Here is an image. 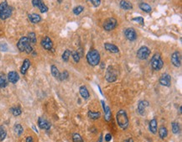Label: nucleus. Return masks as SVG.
<instances>
[{"label":"nucleus","mask_w":182,"mask_h":142,"mask_svg":"<svg viewBox=\"0 0 182 142\" xmlns=\"http://www.w3.org/2000/svg\"><path fill=\"white\" fill-rule=\"evenodd\" d=\"M17 48L20 52H25L26 54H31L34 51L30 41L26 36H23L19 40L17 43Z\"/></svg>","instance_id":"nucleus-1"},{"label":"nucleus","mask_w":182,"mask_h":142,"mask_svg":"<svg viewBox=\"0 0 182 142\" xmlns=\"http://www.w3.org/2000/svg\"><path fill=\"white\" fill-rule=\"evenodd\" d=\"M51 75L54 76L56 79H57V80H59V77H60V74H61V72H60V71H59V69L56 67L55 65H52V66H51Z\"/></svg>","instance_id":"nucleus-26"},{"label":"nucleus","mask_w":182,"mask_h":142,"mask_svg":"<svg viewBox=\"0 0 182 142\" xmlns=\"http://www.w3.org/2000/svg\"><path fill=\"white\" fill-rule=\"evenodd\" d=\"M7 78H8V81L9 82L13 83V84H15L20 80V75L17 71H11L8 73Z\"/></svg>","instance_id":"nucleus-16"},{"label":"nucleus","mask_w":182,"mask_h":142,"mask_svg":"<svg viewBox=\"0 0 182 142\" xmlns=\"http://www.w3.org/2000/svg\"><path fill=\"white\" fill-rule=\"evenodd\" d=\"M103 66H105V64L102 62V68H103Z\"/></svg>","instance_id":"nucleus-46"},{"label":"nucleus","mask_w":182,"mask_h":142,"mask_svg":"<svg viewBox=\"0 0 182 142\" xmlns=\"http://www.w3.org/2000/svg\"><path fill=\"white\" fill-rule=\"evenodd\" d=\"M139 9L142 11L145 12V13H150L152 11L151 6L149 5V4H147V3H141L139 4Z\"/></svg>","instance_id":"nucleus-29"},{"label":"nucleus","mask_w":182,"mask_h":142,"mask_svg":"<svg viewBox=\"0 0 182 142\" xmlns=\"http://www.w3.org/2000/svg\"><path fill=\"white\" fill-rule=\"evenodd\" d=\"M8 50H9V47H8V45L6 43H0V51L5 52Z\"/></svg>","instance_id":"nucleus-40"},{"label":"nucleus","mask_w":182,"mask_h":142,"mask_svg":"<svg viewBox=\"0 0 182 142\" xmlns=\"http://www.w3.org/2000/svg\"><path fill=\"white\" fill-rule=\"evenodd\" d=\"M111 140H112V135L110 133H107L106 135H105V141H106L107 142H109L111 141Z\"/></svg>","instance_id":"nucleus-42"},{"label":"nucleus","mask_w":182,"mask_h":142,"mask_svg":"<svg viewBox=\"0 0 182 142\" xmlns=\"http://www.w3.org/2000/svg\"><path fill=\"white\" fill-rule=\"evenodd\" d=\"M14 131L17 135H21L24 133V128L20 124H15L14 126Z\"/></svg>","instance_id":"nucleus-30"},{"label":"nucleus","mask_w":182,"mask_h":142,"mask_svg":"<svg viewBox=\"0 0 182 142\" xmlns=\"http://www.w3.org/2000/svg\"><path fill=\"white\" fill-rule=\"evenodd\" d=\"M149 105V103L146 100H141V101L138 102V109H137V111L138 113L141 115L144 116L145 114V112H146V109Z\"/></svg>","instance_id":"nucleus-12"},{"label":"nucleus","mask_w":182,"mask_h":142,"mask_svg":"<svg viewBox=\"0 0 182 142\" xmlns=\"http://www.w3.org/2000/svg\"><path fill=\"white\" fill-rule=\"evenodd\" d=\"M171 63L175 67H180L181 66V55L179 51H175L171 55Z\"/></svg>","instance_id":"nucleus-9"},{"label":"nucleus","mask_w":182,"mask_h":142,"mask_svg":"<svg viewBox=\"0 0 182 142\" xmlns=\"http://www.w3.org/2000/svg\"><path fill=\"white\" fill-rule=\"evenodd\" d=\"M28 19L33 24H38L42 20L41 16L38 14H30V15H28Z\"/></svg>","instance_id":"nucleus-21"},{"label":"nucleus","mask_w":182,"mask_h":142,"mask_svg":"<svg viewBox=\"0 0 182 142\" xmlns=\"http://www.w3.org/2000/svg\"><path fill=\"white\" fill-rule=\"evenodd\" d=\"M150 66L154 71H160L162 69L164 66V61L162 60L161 56L159 53H156L153 56L150 61Z\"/></svg>","instance_id":"nucleus-5"},{"label":"nucleus","mask_w":182,"mask_h":142,"mask_svg":"<svg viewBox=\"0 0 182 142\" xmlns=\"http://www.w3.org/2000/svg\"><path fill=\"white\" fill-rule=\"evenodd\" d=\"M8 78L4 73L1 72L0 73V88H4L8 86Z\"/></svg>","instance_id":"nucleus-24"},{"label":"nucleus","mask_w":182,"mask_h":142,"mask_svg":"<svg viewBox=\"0 0 182 142\" xmlns=\"http://www.w3.org/2000/svg\"><path fill=\"white\" fill-rule=\"evenodd\" d=\"M124 36L126 37L127 40L129 41H134L137 39V33L133 28H127L124 31Z\"/></svg>","instance_id":"nucleus-11"},{"label":"nucleus","mask_w":182,"mask_h":142,"mask_svg":"<svg viewBox=\"0 0 182 142\" xmlns=\"http://www.w3.org/2000/svg\"><path fill=\"white\" fill-rule=\"evenodd\" d=\"M160 84L164 87H170L171 85V76L168 73H163L160 77Z\"/></svg>","instance_id":"nucleus-13"},{"label":"nucleus","mask_w":182,"mask_h":142,"mask_svg":"<svg viewBox=\"0 0 182 142\" xmlns=\"http://www.w3.org/2000/svg\"><path fill=\"white\" fill-rule=\"evenodd\" d=\"M87 116L89 119H91L92 120H96L101 117V113L98 111H91L89 110L87 112Z\"/></svg>","instance_id":"nucleus-25"},{"label":"nucleus","mask_w":182,"mask_h":142,"mask_svg":"<svg viewBox=\"0 0 182 142\" xmlns=\"http://www.w3.org/2000/svg\"><path fill=\"white\" fill-rule=\"evenodd\" d=\"M72 141L73 142H84V141H83V139H82V137L81 136V135H80V134H78V133H75V134H73V135H72Z\"/></svg>","instance_id":"nucleus-36"},{"label":"nucleus","mask_w":182,"mask_h":142,"mask_svg":"<svg viewBox=\"0 0 182 142\" xmlns=\"http://www.w3.org/2000/svg\"><path fill=\"white\" fill-rule=\"evenodd\" d=\"M171 128H172V132L174 134H179L181 131V128H180V125L179 123L177 122H172L171 123Z\"/></svg>","instance_id":"nucleus-32"},{"label":"nucleus","mask_w":182,"mask_h":142,"mask_svg":"<svg viewBox=\"0 0 182 142\" xmlns=\"http://www.w3.org/2000/svg\"><path fill=\"white\" fill-rule=\"evenodd\" d=\"M159 135L160 137V139L162 140H165L168 135V130H167L166 127L161 126L159 130Z\"/></svg>","instance_id":"nucleus-27"},{"label":"nucleus","mask_w":182,"mask_h":142,"mask_svg":"<svg viewBox=\"0 0 182 142\" xmlns=\"http://www.w3.org/2000/svg\"><path fill=\"white\" fill-rule=\"evenodd\" d=\"M86 61L87 63L91 66H96L99 65L101 61V56L98 51L95 49H91L86 54Z\"/></svg>","instance_id":"nucleus-3"},{"label":"nucleus","mask_w":182,"mask_h":142,"mask_svg":"<svg viewBox=\"0 0 182 142\" xmlns=\"http://www.w3.org/2000/svg\"><path fill=\"white\" fill-rule=\"evenodd\" d=\"M71 56V51H70V50H66V51L63 52V54H62V60H63V61H65V62H67V61H69V59H70V56Z\"/></svg>","instance_id":"nucleus-33"},{"label":"nucleus","mask_w":182,"mask_h":142,"mask_svg":"<svg viewBox=\"0 0 182 142\" xmlns=\"http://www.w3.org/2000/svg\"><path fill=\"white\" fill-rule=\"evenodd\" d=\"M31 62L29 59H25V61H23V64L20 67V73L22 75H25L26 72L28 71L29 68L30 67Z\"/></svg>","instance_id":"nucleus-19"},{"label":"nucleus","mask_w":182,"mask_h":142,"mask_svg":"<svg viewBox=\"0 0 182 142\" xmlns=\"http://www.w3.org/2000/svg\"><path fill=\"white\" fill-rule=\"evenodd\" d=\"M105 78H106L107 82H113L117 81V71L113 66H110L107 67Z\"/></svg>","instance_id":"nucleus-6"},{"label":"nucleus","mask_w":182,"mask_h":142,"mask_svg":"<svg viewBox=\"0 0 182 142\" xmlns=\"http://www.w3.org/2000/svg\"><path fill=\"white\" fill-rule=\"evenodd\" d=\"M13 13V8L9 5L7 1H3L0 4V19L5 20L9 19Z\"/></svg>","instance_id":"nucleus-4"},{"label":"nucleus","mask_w":182,"mask_h":142,"mask_svg":"<svg viewBox=\"0 0 182 142\" xmlns=\"http://www.w3.org/2000/svg\"><path fill=\"white\" fill-rule=\"evenodd\" d=\"M72 11H73V14H74L75 15H81V13L84 11V7L81 5L76 6V7H75V8L73 9V10Z\"/></svg>","instance_id":"nucleus-35"},{"label":"nucleus","mask_w":182,"mask_h":142,"mask_svg":"<svg viewBox=\"0 0 182 142\" xmlns=\"http://www.w3.org/2000/svg\"><path fill=\"white\" fill-rule=\"evenodd\" d=\"M97 142H102V135H100V137H99V140H98V141Z\"/></svg>","instance_id":"nucleus-45"},{"label":"nucleus","mask_w":182,"mask_h":142,"mask_svg":"<svg viewBox=\"0 0 182 142\" xmlns=\"http://www.w3.org/2000/svg\"><path fill=\"white\" fill-rule=\"evenodd\" d=\"M41 46L46 51H53V41L48 36L44 37L41 41Z\"/></svg>","instance_id":"nucleus-10"},{"label":"nucleus","mask_w":182,"mask_h":142,"mask_svg":"<svg viewBox=\"0 0 182 142\" xmlns=\"http://www.w3.org/2000/svg\"><path fill=\"white\" fill-rule=\"evenodd\" d=\"M150 55V50L147 46H141L137 51V57L139 60H146Z\"/></svg>","instance_id":"nucleus-8"},{"label":"nucleus","mask_w":182,"mask_h":142,"mask_svg":"<svg viewBox=\"0 0 182 142\" xmlns=\"http://www.w3.org/2000/svg\"><path fill=\"white\" fill-rule=\"evenodd\" d=\"M104 48L107 51L111 52V53H118L119 52V48L114 44L112 43H105L104 44Z\"/></svg>","instance_id":"nucleus-18"},{"label":"nucleus","mask_w":182,"mask_h":142,"mask_svg":"<svg viewBox=\"0 0 182 142\" xmlns=\"http://www.w3.org/2000/svg\"><path fill=\"white\" fill-rule=\"evenodd\" d=\"M71 56H72V58H73V61H75L76 63H78L80 61V60H81V56L79 54V51H71Z\"/></svg>","instance_id":"nucleus-34"},{"label":"nucleus","mask_w":182,"mask_h":142,"mask_svg":"<svg viewBox=\"0 0 182 142\" xmlns=\"http://www.w3.org/2000/svg\"><path fill=\"white\" fill-rule=\"evenodd\" d=\"M25 142H34V140H33V137H32V136L26 137Z\"/></svg>","instance_id":"nucleus-43"},{"label":"nucleus","mask_w":182,"mask_h":142,"mask_svg":"<svg viewBox=\"0 0 182 142\" xmlns=\"http://www.w3.org/2000/svg\"><path fill=\"white\" fill-rule=\"evenodd\" d=\"M32 4L34 7L38 8L41 13H46L47 11L49 10L48 7L45 4V3L42 0H32Z\"/></svg>","instance_id":"nucleus-14"},{"label":"nucleus","mask_w":182,"mask_h":142,"mask_svg":"<svg viewBox=\"0 0 182 142\" xmlns=\"http://www.w3.org/2000/svg\"><path fill=\"white\" fill-rule=\"evenodd\" d=\"M116 120L117 125L120 127L122 130H126L128 127V125H129L128 117L127 114V112L124 109H120L117 111L116 114Z\"/></svg>","instance_id":"nucleus-2"},{"label":"nucleus","mask_w":182,"mask_h":142,"mask_svg":"<svg viewBox=\"0 0 182 142\" xmlns=\"http://www.w3.org/2000/svg\"><path fill=\"white\" fill-rule=\"evenodd\" d=\"M101 103H102V105L103 111H104V119H105V120H106L107 122L110 121L112 119L111 109H110V108L107 106V105H106L105 102L103 101V100H102Z\"/></svg>","instance_id":"nucleus-17"},{"label":"nucleus","mask_w":182,"mask_h":142,"mask_svg":"<svg viewBox=\"0 0 182 142\" xmlns=\"http://www.w3.org/2000/svg\"><path fill=\"white\" fill-rule=\"evenodd\" d=\"M7 137V130L4 125H0V141H4Z\"/></svg>","instance_id":"nucleus-31"},{"label":"nucleus","mask_w":182,"mask_h":142,"mask_svg":"<svg viewBox=\"0 0 182 142\" xmlns=\"http://www.w3.org/2000/svg\"><path fill=\"white\" fill-rule=\"evenodd\" d=\"M132 20L139 23L141 25H144V18H143L142 16H139V17H135V18H133Z\"/></svg>","instance_id":"nucleus-39"},{"label":"nucleus","mask_w":182,"mask_h":142,"mask_svg":"<svg viewBox=\"0 0 182 142\" xmlns=\"http://www.w3.org/2000/svg\"><path fill=\"white\" fill-rule=\"evenodd\" d=\"M38 126L41 130H49L51 128V124L48 120H46V119L40 117L38 119Z\"/></svg>","instance_id":"nucleus-15"},{"label":"nucleus","mask_w":182,"mask_h":142,"mask_svg":"<svg viewBox=\"0 0 182 142\" xmlns=\"http://www.w3.org/2000/svg\"><path fill=\"white\" fill-rule=\"evenodd\" d=\"M94 7H99L101 4V0H88Z\"/></svg>","instance_id":"nucleus-41"},{"label":"nucleus","mask_w":182,"mask_h":142,"mask_svg":"<svg viewBox=\"0 0 182 142\" xmlns=\"http://www.w3.org/2000/svg\"><path fill=\"white\" fill-rule=\"evenodd\" d=\"M123 142H133V139H132V138H128V140H125Z\"/></svg>","instance_id":"nucleus-44"},{"label":"nucleus","mask_w":182,"mask_h":142,"mask_svg":"<svg viewBox=\"0 0 182 142\" xmlns=\"http://www.w3.org/2000/svg\"><path fill=\"white\" fill-rule=\"evenodd\" d=\"M27 37H28V39L30 40L31 44H36L37 39H36V35L34 32H30V33L28 34V36H27Z\"/></svg>","instance_id":"nucleus-37"},{"label":"nucleus","mask_w":182,"mask_h":142,"mask_svg":"<svg viewBox=\"0 0 182 142\" xmlns=\"http://www.w3.org/2000/svg\"><path fill=\"white\" fill-rule=\"evenodd\" d=\"M68 77H69V72L66 71V70H65V71H63L62 72H61L60 77H59V80H60V81H65V80H66Z\"/></svg>","instance_id":"nucleus-38"},{"label":"nucleus","mask_w":182,"mask_h":142,"mask_svg":"<svg viewBox=\"0 0 182 142\" xmlns=\"http://www.w3.org/2000/svg\"><path fill=\"white\" fill-rule=\"evenodd\" d=\"M158 123H157V119L155 118L152 119L151 120L149 121V130L151 132L152 134L155 135L157 133V130H158Z\"/></svg>","instance_id":"nucleus-20"},{"label":"nucleus","mask_w":182,"mask_h":142,"mask_svg":"<svg viewBox=\"0 0 182 142\" xmlns=\"http://www.w3.org/2000/svg\"><path fill=\"white\" fill-rule=\"evenodd\" d=\"M119 6L122 9H124V10H131L133 9V5L130 2L127 1V0H121L120 3H119Z\"/></svg>","instance_id":"nucleus-22"},{"label":"nucleus","mask_w":182,"mask_h":142,"mask_svg":"<svg viewBox=\"0 0 182 142\" xmlns=\"http://www.w3.org/2000/svg\"><path fill=\"white\" fill-rule=\"evenodd\" d=\"M79 92H80V95L81 96L82 98L84 99H88L90 98V93L88 89L86 88V86H81L79 88Z\"/></svg>","instance_id":"nucleus-23"},{"label":"nucleus","mask_w":182,"mask_h":142,"mask_svg":"<svg viewBox=\"0 0 182 142\" xmlns=\"http://www.w3.org/2000/svg\"><path fill=\"white\" fill-rule=\"evenodd\" d=\"M10 112L14 116L18 117L22 114V109H21V108L20 106L12 107L10 109Z\"/></svg>","instance_id":"nucleus-28"},{"label":"nucleus","mask_w":182,"mask_h":142,"mask_svg":"<svg viewBox=\"0 0 182 142\" xmlns=\"http://www.w3.org/2000/svg\"><path fill=\"white\" fill-rule=\"evenodd\" d=\"M117 26V20L115 18H112V17L107 18L106 20L103 22V25H102L103 29L106 31H112Z\"/></svg>","instance_id":"nucleus-7"}]
</instances>
